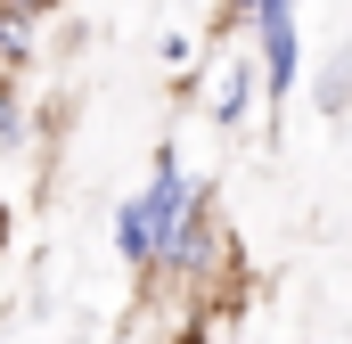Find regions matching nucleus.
Wrapping results in <instances>:
<instances>
[{
  "label": "nucleus",
  "instance_id": "f257e3e1",
  "mask_svg": "<svg viewBox=\"0 0 352 344\" xmlns=\"http://www.w3.org/2000/svg\"><path fill=\"white\" fill-rule=\"evenodd\" d=\"M254 33H263V90H270V98H287V90H295V66H303L295 0H287V8H263V17H254Z\"/></svg>",
  "mask_w": 352,
  "mask_h": 344
},
{
  "label": "nucleus",
  "instance_id": "f03ea898",
  "mask_svg": "<svg viewBox=\"0 0 352 344\" xmlns=\"http://www.w3.org/2000/svg\"><path fill=\"white\" fill-rule=\"evenodd\" d=\"M41 25H50V17L0 8V83H25V74L41 66Z\"/></svg>",
  "mask_w": 352,
  "mask_h": 344
},
{
  "label": "nucleus",
  "instance_id": "7ed1b4c3",
  "mask_svg": "<svg viewBox=\"0 0 352 344\" xmlns=\"http://www.w3.org/2000/svg\"><path fill=\"white\" fill-rule=\"evenodd\" d=\"M254 83H263V58H230V66L213 74V123H221V131H238V123H246Z\"/></svg>",
  "mask_w": 352,
  "mask_h": 344
},
{
  "label": "nucleus",
  "instance_id": "20e7f679",
  "mask_svg": "<svg viewBox=\"0 0 352 344\" xmlns=\"http://www.w3.org/2000/svg\"><path fill=\"white\" fill-rule=\"evenodd\" d=\"M115 255L131 262V270H156V222H148V205H140V197H123V205H115Z\"/></svg>",
  "mask_w": 352,
  "mask_h": 344
},
{
  "label": "nucleus",
  "instance_id": "39448f33",
  "mask_svg": "<svg viewBox=\"0 0 352 344\" xmlns=\"http://www.w3.org/2000/svg\"><path fill=\"white\" fill-rule=\"evenodd\" d=\"M311 98H320L328 115H344V107H352V58H336V66H328V74L311 83Z\"/></svg>",
  "mask_w": 352,
  "mask_h": 344
},
{
  "label": "nucleus",
  "instance_id": "423d86ee",
  "mask_svg": "<svg viewBox=\"0 0 352 344\" xmlns=\"http://www.w3.org/2000/svg\"><path fill=\"white\" fill-rule=\"evenodd\" d=\"M263 8H287V0H230V25H254Z\"/></svg>",
  "mask_w": 352,
  "mask_h": 344
},
{
  "label": "nucleus",
  "instance_id": "0eeeda50",
  "mask_svg": "<svg viewBox=\"0 0 352 344\" xmlns=\"http://www.w3.org/2000/svg\"><path fill=\"white\" fill-rule=\"evenodd\" d=\"M58 8H74V0H58Z\"/></svg>",
  "mask_w": 352,
  "mask_h": 344
}]
</instances>
